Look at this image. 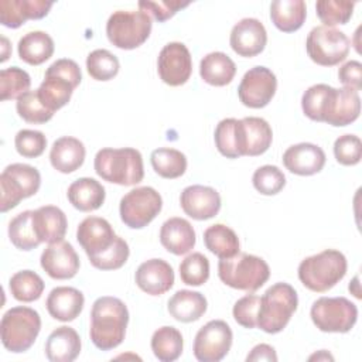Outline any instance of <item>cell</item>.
Returning a JSON list of instances; mask_svg holds the SVG:
<instances>
[{"label": "cell", "mask_w": 362, "mask_h": 362, "mask_svg": "<svg viewBox=\"0 0 362 362\" xmlns=\"http://www.w3.org/2000/svg\"><path fill=\"white\" fill-rule=\"evenodd\" d=\"M127 322L129 310L120 298L110 296L96 298L92 304L89 328L93 345L102 351L115 349L124 339Z\"/></svg>", "instance_id": "obj_1"}, {"label": "cell", "mask_w": 362, "mask_h": 362, "mask_svg": "<svg viewBox=\"0 0 362 362\" xmlns=\"http://www.w3.org/2000/svg\"><path fill=\"white\" fill-rule=\"evenodd\" d=\"M93 167L102 180L124 187L136 185L144 177L143 157L132 147L100 148L95 156Z\"/></svg>", "instance_id": "obj_2"}, {"label": "cell", "mask_w": 362, "mask_h": 362, "mask_svg": "<svg viewBox=\"0 0 362 362\" xmlns=\"http://www.w3.org/2000/svg\"><path fill=\"white\" fill-rule=\"evenodd\" d=\"M346 269L348 263L344 253L325 249L301 260L297 272L304 287L314 293H325L344 279Z\"/></svg>", "instance_id": "obj_3"}, {"label": "cell", "mask_w": 362, "mask_h": 362, "mask_svg": "<svg viewBox=\"0 0 362 362\" xmlns=\"http://www.w3.org/2000/svg\"><path fill=\"white\" fill-rule=\"evenodd\" d=\"M298 305L297 291L288 283L270 286L260 297L257 327L267 334H277L286 328Z\"/></svg>", "instance_id": "obj_4"}, {"label": "cell", "mask_w": 362, "mask_h": 362, "mask_svg": "<svg viewBox=\"0 0 362 362\" xmlns=\"http://www.w3.org/2000/svg\"><path fill=\"white\" fill-rule=\"evenodd\" d=\"M218 276L226 286L253 293L259 290L270 277L269 264L259 256L238 253L218 263Z\"/></svg>", "instance_id": "obj_5"}, {"label": "cell", "mask_w": 362, "mask_h": 362, "mask_svg": "<svg viewBox=\"0 0 362 362\" xmlns=\"http://www.w3.org/2000/svg\"><path fill=\"white\" fill-rule=\"evenodd\" d=\"M41 329L40 314L24 305L11 307L4 313L0 322V335L4 348L13 354L28 351Z\"/></svg>", "instance_id": "obj_6"}, {"label": "cell", "mask_w": 362, "mask_h": 362, "mask_svg": "<svg viewBox=\"0 0 362 362\" xmlns=\"http://www.w3.org/2000/svg\"><path fill=\"white\" fill-rule=\"evenodd\" d=\"M151 27V17L147 13L141 10H117L106 23V35L115 47L134 49L147 41Z\"/></svg>", "instance_id": "obj_7"}, {"label": "cell", "mask_w": 362, "mask_h": 362, "mask_svg": "<svg viewBox=\"0 0 362 362\" xmlns=\"http://www.w3.org/2000/svg\"><path fill=\"white\" fill-rule=\"evenodd\" d=\"M41 185L40 171L28 164L14 163L7 165L0 174L1 188V212L16 208L21 199L33 197L38 192Z\"/></svg>", "instance_id": "obj_8"}, {"label": "cell", "mask_w": 362, "mask_h": 362, "mask_svg": "<svg viewBox=\"0 0 362 362\" xmlns=\"http://www.w3.org/2000/svg\"><path fill=\"white\" fill-rule=\"evenodd\" d=\"M314 325L322 332H349L358 320L356 305L345 297H320L310 310Z\"/></svg>", "instance_id": "obj_9"}, {"label": "cell", "mask_w": 362, "mask_h": 362, "mask_svg": "<svg viewBox=\"0 0 362 362\" xmlns=\"http://www.w3.org/2000/svg\"><path fill=\"white\" fill-rule=\"evenodd\" d=\"M349 38L334 27H314L305 41L307 54L313 62L321 66H334L342 62L349 52Z\"/></svg>", "instance_id": "obj_10"}, {"label": "cell", "mask_w": 362, "mask_h": 362, "mask_svg": "<svg viewBox=\"0 0 362 362\" xmlns=\"http://www.w3.org/2000/svg\"><path fill=\"white\" fill-rule=\"evenodd\" d=\"M163 198L151 187H137L120 199L119 212L122 222L132 229L147 226L161 211Z\"/></svg>", "instance_id": "obj_11"}, {"label": "cell", "mask_w": 362, "mask_h": 362, "mask_svg": "<svg viewBox=\"0 0 362 362\" xmlns=\"http://www.w3.org/2000/svg\"><path fill=\"white\" fill-rule=\"evenodd\" d=\"M232 341L230 327L222 320H212L197 332L192 348L194 356L199 362H219L228 355Z\"/></svg>", "instance_id": "obj_12"}, {"label": "cell", "mask_w": 362, "mask_h": 362, "mask_svg": "<svg viewBox=\"0 0 362 362\" xmlns=\"http://www.w3.org/2000/svg\"><path fill=\"white\" fill-rule=\"evenodd\" d=\"M277 89L276 75L266 66H253L242 78L238 96L242 105L260 109L270 103Z\"/></svg>", "instance_id": "obj_13"}, {"label": "cell", "mask_w": 362, "mask_h": 362, "mask_svg": "<svg viewBox=\"0 0 362 362\" xmlns=\"http://www.w3.org/2000/svg\"><path fill=\"white\" fill-rule=\"evenodd\" d=\"M160 79L170 86L184 85L192 74L189 49L182 42H168L163 47L157 59Z\"/></svg>", "instance_id": "obj_14"}, {"label": "cell", "mask_w": 362, "mask_h": 362, "mask_svg": "<svg viewBox=\"0 0 362 362\" xmlns=\"http://www.w3.org/2000/svg\"><path fill=\"white\" fill-rule=\"evenodd\" d=\"M238 150L239 156L256 157L266 153L273 140L270 124L256 116H249L238 120Z\"/></svg>", "instance_id": "obj_15"}, {"label": "cell", "mask_w": 362, "mask_h": 362, "mask_svg": "<svg viewBox=\"0 0 362 362\" xmlns=\"http://www.w3.org/2000/svg\"><path fill=\"white\" fill-rule=\"evenodd\" d=\"M112 225L99 216L85 218L76 229V240L88 255V259H93L106 252L116 240Z\"/></svg>", "instance_id": "obj_16"}, {"label": "cell", "mask_w": 362, "mask_h": 362, "mask_svg": "<svg viewBox=\"0 0 362 362\" xmlns=\"http://www.w3.org/2000/svg\"><path fill=\"white\" fill-rule=\"evenodd\" d=\"M44 272L55 280L72 279L79 270V257L69 242L49 243L40 259Z\"/></svg>", "instance_id": "obj_17"}, {"label": "cell", "mask_w": 362, "mask_h": 362, "mask_svg": "<svg viewBox=\"0 0 362 362\" xmlns=\"http://www.w3.org/2000/svg\"><path fill=\"white\" fill-rule=\"evenodd\" d=\"M180 204L189 218L206 221L218 215L221 209V195L212 187L189 185L182 189Z\"/></svg>", "instance_id": "obj_18"}, {"label": "cell", "mask_w": 362, "mask_h": 362, "mask_svg": "<svg viewBox=\"0 0 362 362\" xmlns=\"http://www.w3.org/2000/svg\"><path fill=\"white\" fill-rule=\"evenodd\" d=\"M266 42V28L257 18H242L233 25L229 37L230 48L245 58H252L260 54L264 49Z\"/></svg>", "instance_id": "obj_19"}, {"label": "cell", "mask_w": 362, "mask_h": 362, "mask_svg": "<svg viewBox=\"0 0 362 362\" xmlns=\"http://www.w3.org/2000/svg\"><path fill=\"white\" fill-rule=\"evenodd\" d=\"M139 288L150 296H161L174 284V270L163 259H150L143 262L134 274Z\"/></svg>", "instance_id": "obj_20"}, {"label": "cell", "mask_w": 362, "mask_h": 362, "mask_svg": "<svg viewBox=\"0 0 362 362\" xmlns=\"http://www.w3.org/2000/svg\"><path fill=\"white\" fill-rule=\"evenodd\" d=\"M324 150L313 143H298L290 146L283 154L284 167L297 175H314L325 165Z\"/></svg>", "instance_id": "obj_21"}, {"label": "cell", "mask_w": 362, "mask_h": 362, "mask_svg": "<svg viewBox=\"0 0 362 362\" xmlns=\"http://www.w3.org/2000/svg\"><path fill=\"white\" fill-rule=\"evenodd\" d=\"M52 7L45 0H0V23L8 28H18L27 20L44 18Z\"/></svg>", "instance_id": "obj_22"}, {"label": "cell", "mask_w": 362, "mask_h": 362, "mask_svg": "<svg viewBox=\"0 0 362 362\" xmlns=\"http://www.w3.org/2000/svg\"><path fill=\"white\" fill-rule=\"evenodd\" d=\"M361 113V98L355 89L334 88L325 115V123L334 127H342L354 123Z\"/></svg>", "instance_id": "obj_23"}, {"label": "cell", "mask_w": 362, "mask_h": 362, "mask_svg": "<svg viewBox=\"0 0 362 362\" xmlns=\"http://www.w3.org/2000/svg\"><path fill=\"white\" fill-rule=\"evenodd\" d=\"M85 297L82 291L75 287L59 286L49 291L47 297L48 314L58 321L69 322L74 321L83 310Z\"/></svg>", "instance_id": "obj_24"}, {"label": "cell", "mask_w": 362, "mask_h": 362, "mask_svg": "<svg viewBox=\"0 0 362 362\" xmlns=\"http://www.w3.org/2000/svg\"><path fill=\"white\" fill-rule=\"evenodd\" d=\"M160 242L167 252L181 256L195 246V230L187 219L174 216L161 225Z\"/></svg>", "instance_id": "obj_25"}, {"label": "cell", "mask_w": 362, "mask_h": 362, "mask_svg": "<svg viewBox=\"0 0 362 362\" xmlns=\"http://www.w3.org/2000/svg\"><path fill=\"white\" fill-rule=\"evenodd\" d=\"M33 223L41 243H55L62 240L68 228L64 211L54 205H44L35 209L33 212Z\"/></svg>", "instance_id": "obj_26"}, {"label": "cell", "mask_w": 362, "mask_h": 362, "mask_svg": "<svg viewBox=\"0 0 362 362\" xmlns=\"http://www.w3.org/2000/svg\"><path fill=\"white\" fill-rule=\"evenodd\" d=\"M85 156L86 150L79 139L62 136L54 141L49 151V161L57 171L69 174L83 164Z\"/></svg>", "instance_id": "obj_27"}, {"label": "cell", "mask_w": 362, "mask_h": 362, "mask_svg": "<svg viewBox=\"0 0 362 362\" xmlns=\"http://www.w3.org/2000/svg\"><path fill=\"white\" fill-rule=\"evenodd\" d=\"M81 352V338L78 332L68 327L61 325L54 329L45 342V355L51 362H72Z\"/></svg>", "instance_id": "obj_28"}, {"label": "cell", "mask_w": 362, "mask_h": 362, "mask_svg": "<svg viewBox=\"0 0 362 362\" xmlns=\"http://www.w3.org/2000/svg\"><path fill=\"white\" fill-rule=\"evenodd\" d=\"M68 201L81 212H92L99 209L105 202V188L95 178L82 177L68 187Z\"/></svg>", "instance_id": "obj_29"}, {"label": "cell", "mask_w": 362, "mask_h": 362, "mask_svg": "<svg viewBox=\"0 0 362 362\" xmlns=\"http://www.w3.org/2000/svg\"><path fill=\"white\" fill-rule=\"evenodd\" d=\"M208 303L204 294L192 290H178L168 300L170 315L180 322H192L199 320L206 311Z\"/></svg>", "instance_id": "obj_30"}, {"label": "cell", "mask_w": 362, "mask_h": 362, "mask_svg": "<svg viewBox=\"0 0 362 362\" xmlns=\"http://www.w3.org/2000/svg\"><path fill=\"white\" fill-rule=\"evenodd\" d=\"M235 74V62L221 51L206 54L199 62V75L202 81L212 86H225L230 83Z\"/></svg>", "instance_id": "obj_31"}, {"label": "cell", "mask_w": 362, "mask_h": 362, "mask_svg": "<svg viewBox=\"0 0 362 362\" xmlns=\"http://www.w3.org/2000/svg\"><path fill=\"white\" fill-rule=\"evenodd\" d=\"M307 17V7L303 0H274L270 4L272 23L283 33L300 30Z\"/></svg>", "instance_id": "obj_32"}, {"label": "cell", "mask_w": 362, "mask_h": 362, "mask_svg": "<svg viewBox=\"0 0 362 362\" xmlns=\"http://www.w3.org/2000/svg\"><path fill=\"white\" fill-rule=\"evenodd\" d=\"M18 57L28 65H41L54 54V41L44 31H30L23 35L17 45Z\"/></svg>", "instance_id": "obj_33"}, {"label": "cell", "mask_w": 362, "mask_h": 362, "mask_svg": "<svg viewBox=\"0 0 362 362\" xmlns=\"http://www.w3.org/2000/svg\"><path fill=\"white\" fill-rule=\"evenodd\" d=\"M204 243L219 259H229L239 253V238L233 229L223 223H215L205 229Z\"/></svg>", "instance_id": "obj_34"}, {"label": "cell", "mask_w": 362, "mask_h": 362, "mask_svg": "<svg viewBox=\"0 0 362 362\" xmlns=\"http://www.w3.org/2000/svg\"><path fill=\"white\" fill-rule=\"evenodd\" d=\"M75 86L58 76V75H52V74H47L44 76V81L41 82L40 88L37 89L40 100L44 103V106L47 109H49L51 112H55L61 107H64L72 96Z\"/></svg>", "instance_id": "obj_35"}, {"label": "cell", "mask_w": 362, "mask_h": 362, "mask_svg": "<svg viewBox=\"0 0 362 362\" xmlns=\"http://www.w3.org/2000/svg\"><path fill=\"white\" fill-rule=\"evenodd\" d=\"M151 351L161 362H173L182 354L184 339L175 327L164 325L154 331L151 337Z\"/></svg>", "instance_id": "obj_36"}, {"label": "cell", "mask_w": 362, "mask_h": 362, "mask_svg": "<svg viewBox=\"0 0 362 362\" xmlns=\"http://www.w3.org/2000/svg\"><path fill=\"white\" fill-rule=\"evenodd\" d=\"M151 167L163 178L174 180L181 177L187 170V157L175 148L160 147L153 150L150 156Z\"/></svg>", "instance_id": "obj_37"}, {"label": "cell", "mask_w": 362, "mask_h": 362, "mask_svg": "<svg viewBox=\"0 0 362 362\" xmlns=\"http://www.w3.org/2000/svg\"><path fill=\"white\" fill-rule=\"evenodd\" d=\"M33 212L34 211L20 212L8 223L10 242L20 250H33L41 243L34 229Z\"/></svg>", "instance_id": "obj_38"}, {"label": "cell", "mask_w": 362, "mask_h": 362, "mask_svg": "<svg viewBox=\"0 0 362 362\" xmlns=\"http://www.w3.org/2000/svg\"><path fill=\"white\" fill-rule=\"evenodd\" d=\"M42 279L33 270H21L11 276L8 281V290L17 301L31 303L41 297L44 291Z\"/></svg>", "instance_id": "obj_39"}, {"label": "cell", "mask_w": 362, "mask_h": 362, "mask_svg": "<svg viewBox=\"0 0 362 362\" xmlns=\"http://www.w3.org/2000/svg\"><path fill=\"white\" fill-rule=\"evenodd\" d=\"M332 90L334 88L327 83H317L310 86L301 98V107L304 115L314 122H324Z\"/></svg>", "instance_id": "obj_40"}, {"label": "cell", "mask_w": 362, "mask_h": 362, "mask_svg": "<svg viewBox=\"0 0 362 362\" xmlns=\"http://www.w3.org/2000/svg\"><path fill=\"white\" fill-rule=\"evenodd\" d=\"M120 64L115 54L107 49H95L86 58L88 74L95 81H110L119 72Z\"/></svg>", "instance_id": "obj_41"}, {"label": "cell", "mask_w": 362, "mask_h": 362, "mask_svg": "<svg viewBox=\"0 0 362 362\" xmlns=\"http://www.w3.org/2000/svg\"><path fill=\"white\" fill-rule=\"evenodd\" d=\"M31 85L30 75L18 68V66H10L6 69H1L0 72V99L10 100V99H18L23 93L28 92Z\"/></svg>", "instance_id": "obj_42"}, {"label": "cell", "mask_w": 362, "mask_h": 362, "mask_svg": "<svg viewBox=\"0 0 362 362\" xmlns=\"http://www.w3.org/2000/svg\"><path fill=\"white\" fill-rule=\"evenodd\" d=\"M16 109L18 116L27 123L42 124L52 119L54 112L47 109L44 103L40 100L37 90H28L23 93L16 103Z\"/></svg>", "instance_id": "obj_43"}, {"label": "cell", "mask_w": 362, "mask_h": 362, "mask_svg": "<svg viewBox=\"0 0 362 362\" xmlns=\"http://www.w3.org/2000/svg\"><path fill=\"white\" fill-rule=\"evenodd\" d=\"M181 281L187 286H202L209 279V260L199 252L188 255L180 264Z\"/></svg>", "instance_id": "obj_44"}, {"label": "cell", "mask_w": 362, "mask_h": 362, "mask_svg": "<svg viewBox=\"0 0 362 362\" xmlns=\"http://www.w3.org/2000/svg\"><path fill=\"white\" fill-rule=\"evenodd\" d=\"M355 3L351 1H334V0H320L315 3L317 16L327 27H334L337 24H346L352 17Z\"/></svg>", "instance_id": "obj_45"}, {"label": "cell", "mask_w": 362, "mask_h": 362, "mask_svg": "<svg viewBox=\"0 0 362 362\" xmlns=\"http://www.w3.org/2000/svg\"><path fill=\"white\" fill-rule=\"evenodd\" d=\"M238 119L228 117L222 119L215 129L214 139L215 146L218 151L225 156L226 158H238L239 150H238V132H236Z\"/></svg>", "instance_id": "obj_46"}, {"label": "cell", "mask_w": 362, "mask_h": 362, "mask_svg": "<svg viewBox=\"0 0 362 362\" xmlns=\"http://www.w3.org/2000/svg\"><path fill=\"white\" fill-rule=\"evenodd\" d=\"M253 187L263 195H276L286 185V175L276 165H262L252 177Z\"/></svg>", "instance_id": "obj_47"}, {"label": "cell", "mask_w": 362, "mask_h": 362, "mask_svg": "<svg viewBox=\"0 0 362 362\" xmlns=\"http://www.w3.org/2000/svg\"><path fill=\"white\" fill-rule=\"evenodd\" d=\"M130 255V249L127 242L117 236L115 243L106 250L103 252L100 256L90 259V264L99 270H116L120 269L129 259Z\"/></svg>", "instance_id": "obj_48"}, {"label": "cell", "mask_w": 362, "mask_h": 362, "mask_svg": "<svg viewBox=\"0 0 362 362\" xmlns=\"http://www.w3.org/2000/svg\"><path fill=\"white\" fill-rule=\"evenodd\" d=\"M14 146L20 156L25 158L40 157L47 147V137L42 132L23 129L14 137Z\"/></svg>", "instance_id": "obj_49"}, {"label": "cell", "mask_w": 362, "mask_h": 362, "mask_svg": "<svg viewBox=\"0 0 362 362\" xmlns=\"http://www.w3.org/2000/svg\"><path fill=\"white\" fill-rule=\"evenodd\" d=\"M335 160L342 165H356L362 158V141L355 134H342L334 143Z\"/></svg>", "instance_id": "obj_50"}, {"label": "cell", "mask_w": 362, "mask_h": 362, "mask_svg": "<svg viewBox=\"0 0 362 362\" xmlns=\"http://www.w3.org/2000/svg\"><path fill=\"white\" fill-rule=\"evenodd\" d=\"M260 307V297L256 294H246L239 298L232 310L235 321L245 328H256L257 327V314Z\"/></svg>", "instance_id": "obj_51"}, {"label": "cell", "mask_w": 362, "mask_h": 362, "mask_svg": "<svg viewBox=\"0 0 362 362\" xmlns=\"http://www.w3.org/2000/svg\"><path fill=\"white\" fill-rule=\"evenodd\" d=\"M189 6V1H180V0H160V1H139V7L141 11L151 14L157 21H165L171 18L178 10Z\"/></svg>", "instance_id": "obj_52"}, {"label": "cell", "mask_w": 362, "mask_h": 362, "mask_svg": "<svg viewBox=\"0 0 362 362\" xmlns=\"http://www.w3.org/2000/svg\"><path fill=\"white\" fill-rule=\"evenodd\" d=\"M45 72L47 74H52V75H58V76L69 81L75 88L82 81V72H81L79 65L74 59H68V58L57 59L55 62H52L47 68Z\"/></svg>", "instance_id": "obj_53"}, {"label": "cell", "mask_w": 362, "mask_h": 362, "mask_svg": "<svg viewBox=\"0 0 362 362\" xmlns=\"http://www.w3.org/2000/svg\"><path fill=\"white\" fill-rule=\"evenodd\" d=\"M338 78L346 88L355 89L356 92L362 88V64L359 61H348L338 69Z\"/></svg>", "instance_id": "obj_54"}, {"label": "cell", "mask_w": 362, "mask_h": 362, "mask_svg": "<svg viewBox=\"0 0 362 362\" xmlns=\"http://www.w3.org/2000/svg\"><path fill=\"white\" fill-rule=\"evenodd\" d=\"M247 362H253V361H269V362H276L277 361V355L273 346L267 345V344H259L256 345L250 354L246 356Z\"/></svg>", "instance_id": "obj_55"}, {"label": "cell", "mask_w": 362, "mask_h": 362, "mask_svg": "<svg viewBox=\"0 0 362 362\" xmlns=\"http://www.w3.org/2000/svg\"><path fill=\"white\" fill-rule=\"evenodd\" d=\"M1 41H3V47H4V51H3V55H1V62H4V61L8 58V52H7V49H8V41H7L6 37H1Z\"/></svg>", "instance_id": "obj_56"}]
</instances>
